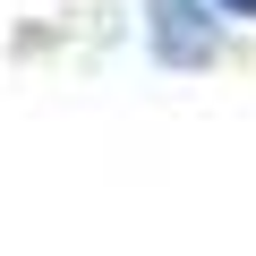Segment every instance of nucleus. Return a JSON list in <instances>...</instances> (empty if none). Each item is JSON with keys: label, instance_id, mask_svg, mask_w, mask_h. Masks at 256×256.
Masks as SVG:
<instances>
[{"label": "nucleus", "instance_id": "f257e3e1", "mask_svg": "<svg viewBox=\"0 0 256 256\" xmlns=\"http://www.w3.org/2000/svg\"><path fill=\"white\" fill-rule=\"evenodd\" d=\"M214 0H154V9H146V43L171 60V68H196V60H214Z\"/></svg>", "mask_w": 256, "mask_h": 256}, {"label": "nucleus", "instance_id": "f03ea898", "mask_svg": "<svg viewBox=\"0 0 256 256\" xmlns=\"http://www.w3.org/2000/svg\"><path fill=\"white\" fill-rule=\"evenodd\" d=\"M214 9H230V18H256V0H214Z\"/></svg>", "mask_w": 256, "mask_h": 256}]
</instances>
